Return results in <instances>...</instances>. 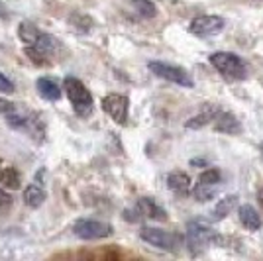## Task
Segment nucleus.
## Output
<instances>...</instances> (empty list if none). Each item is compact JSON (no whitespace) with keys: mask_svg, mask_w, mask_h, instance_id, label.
<instances>
[{"mask_svg":"<svg viewBox=\"0 0 263 261\" xmlns=\"http://www.w3.org/2000/svg\"><path fill=\"white\" fill-rule=\"evenodd\" d=\"M167 187L173 191V193H179V195H185L186 191L191 189V177L183 171H173L167 177Z\"/></svg>","mask_w":263,"mask_h":261,"instance_id":"nucleus-13","label":"nucleus"},{"mask_svg":"<svg viewBox=\"0 0 263 261\" xmlns=\"http://www.w3.org/2000/svg\"><path fill=\"white\" fill-rule=\"evenodd\" d=\"M149 67V71L157 75L159 79H165V81H169V83H175L179 87H186L191 88L195 83H193V79L191 75L186 73L185 69H181V67H175V65H169V63H161V61H149L147 63Z\"/></svg>","mask_w":263,"mask_h":261,"instance_id":"nucleus-6","label":"nucleus"},{"mask_svg":"<svg viewBox=\"0 0 263 261\" xmlns=\"http://www.w3.org/2000/svg\"><path fill=\"white\" fill-rule=\"evenodd\" d=\"M136 208L142 212V216H147V218H152V220H159V222L167 220V212H165L163 208L155 202L154 198L143 196V198H140V200H138Z\"/></svg>","mask_w":263,"mask_h":261,"instance_id":"nucleus-9","label":"nucleus"},{"mask_svg":"<svg viewBox=\"0 0 263 261\" xmlns=\"http://www.w3.org/2000/svg\"><path fill=\"white\" fill-rule=\"evenodd\" d=\"M257 200H259V204L263 207V189H259V193H257Z\"/></svg>","mask_w":263,"mask_h":261,"instance_id":"nucleus-31","label":"nucleus"},{"mask_svg":"<svg viewBox=\"0 0 263 261\" xmlns=\"http://www.w3.org/2000/svg\"><path fill=\"white\" fill-rule=\"evenodd\" d=\"M140 218H142V212H140L138 208H134V210H124V220H128V222H140Z\"/></svg>","mask_w":263,"mask_h":261,"instance_id":"nucleus-28","label":"nucleus"},{"mask_svg":"<svg viewBox=\"0 0 263 261\" xmlns=\"http://www.w3.org/2000/svg\"><path fill=\"white\" fill-rule=\"evenodd\" d=\"M10 112H14V102L0 98V114H10Z\"/></svg>","mask_w":263,"mask_h":261,"instance_id":"nucleus-29","label":"nucleus"},{"mask_svg":"<svg viewBox=\"0 0 263 261\" xmlns=\"http://www.w3.org/2000/svg\"><path fill=\"white\" fill-rule=\"evenodd\" d=\"M218 193V185H204V183H197L195 187V198L200 202H206L210 198H214V195Z\"/></svg>","mask_w":263,"mask_h":261,"instance_id":"nucleus-21","label":"nucleus"},{"mask_svg":"<svg viewBox=\"0 0 263 261\" xmlns=\"http://www.w3.org/2000/svg\"><path fill=\"white\" fill-rule=\"evenodd\" d=\"M210 63L214 65V69H218V73L222 77L230 79V81H241L246 79V65L236 53H228V51H216L210 55Z\"/></svg>","mask_w":263,"mask_h":261,"instance_id":"nucleus-2","label":"nucleus"},{"mask_svg":"<svg viewBox=\"0 0 263 261\" xmlns=\"http://www.w3.org/2000/svg\"><path fill=\"white\" fill-rule=\"evenodd\" d=\"M69 24L81 33H88L92 30V20L88 18L87 14H81V12H73V14L69 16Z\"/></svg>","mask_w":263,"mask_h":261,"instance_id":"nucleus-19","label":"nucleus"},{"mask_svg":"<svg viewBox=\"0 0 263 261\" xmlns=\"http://www.w3.org/2000/svg\"><path fill=\"white\" fill-rule=\"evenodd\" d=\"M12 202H14L12 196L8 195L4 189H0V212H6V210L12 207Z\"/></svg>","mask_w":263,"mask_h":261,"instance_id":"nucleus-27","label":"nucleus"},{"mask_svg":"<svg viewBox=\"0 0 263 261\" xmlns=\"http://www.w3.org/2000/svg\"><path fill=\"white\" fill-rule=\"evenodd\" d=\"M33 45H35L37 49L45 51L47 55H51L55 51V47H57V40H55L53 35H49V33H42V35L37 38V42H35Z\"/></svg>","mask_w":263,"mask_h":261,"instance_id":"nucleus-22","label":"nucleus"},{"mask_svg":"<svg viewBox=\"0 0 263 261\" xmlns=\"http://www.w3.org/2000/svg\"><path fill=\"white\" fill-rule=\"evenodd\" d=\"M63 88H65L67 98L75 110V114L79 118H88L92 114V108H95V100H92L90 90L79 81L77 77H65Z\"/></svg>","mask_w":263,"mask_h":261,"instance_id":"nucleus-1","label":"nucleus"},{"mask_svg":"<svg viewBox=\"0 0 263 261\" xmlns=\"http://www.w3.org/2000/svg\"><path fill=\"white\" fill-rule=\"evenodd\" d=\"M261 155H263V143H261Z\"/></svg>","mask_w":263,"mask_h":261,"instance_id":"nucleus-32","label":"nucleus"},{"mask_svg":"<svg viewBox=\"0 0 263 261\" xmlns=\"http://www.w3.org/2000/svg\"><path fill=\"white\" fill-rule=\"evenodd\" d=\"M216 239L214 230H210L209 226H204L198 220H191L186 224V244L193 253H198L200 250H204L209 244H212Z\"/></svg>","mask_w":263,"mask_h":261,"instance_id":"nucleus-5","label":"nucleus"},{"mask_svg":"<svg viewBox=\"0 0 263 261\" xmlns=\"http://www.w3.org/2000/svg\"><path fill=\"white\" fill-rule=\"evenodd\" d=\"M128 2L142 18H155V14H157V8L152 0H128Z\"/></svg>","mask_w":263,"mask_h":261,"instance_id":"nucleus-20","label":"nucleus"},{"mask_svg":"<svg viewBox=\"0 0 263 261\" xmlns=\"http://www.w3.org/2000/svg\"><path fill=\"white\" fill-rule=\"evenodd\" d=\"M102 108L108 114L110 118L118 124H126L128 120V108H130V102L124 95H106L102 98Z\"/></svg>","mask_w":263,"mask_h":261,"instance_id":"nucleus-7","label":"nucleus"},{"mask_svg":"<svg viewBox=\"0 0 263 261\" xmlns=\"http://www.w3.org/2000/svg\"><path fill=\"white\" fill-rule=\"evenodd\" d=\"M222 30H224V20L220 16H198L189 26V32L198 38H210Z\"/></svg>","mask_w":263,"mask_h":261,"instance_id":"nucleus-8","label":"nucleus"},{"mask_svg":"<svg viewBox=\"0 0 263 261\" xmlns=\"http://www.w3.org/2000/svg\"><path fill=\"white\" fill-rule=\"evenodd\" d=\"M18 35H20V40H22L24 44L33 45L35 42H37V38L42 35V32H40V30H37L33 24L22 22L20 26H18Z\"/></svg>","mask_w":263,"mask_h":261,"instance_id":"nucleus-18","label":"nucleus"},{"mask_svg":"<svg viewBox=\"0 0 263 261\" xmlns=\"http://www.w3.org/2000/svg\"><path fill=\"white\" fill-rule=\"evenodd\" d=\"M35 88L42 95V98L49 100V102H55V100L61 98V88H59V85L55 81H51V79H47V77H40L35 81Z\"/></svg>","mask_w":263,"mask_h":261,"instance_id":"nucleus-11","label":"nucleus"},{"mask_svg":"<svg viewBox=\"0 0 263 261\" xmlns=\"http://www.w3.org/2000/svg\"><path fill=\"white\" fill-rule=\"evenodd\" d=\"M222 175H220L218 169H206L202 171L200 177H198V183H204V185H218Z\"/></svg>","mask_w":263,"mask_h":261,"instance_id":"nucleus-24","label":"nucleus"},{"mask_svg":"<svg viewBox=\"0 0 263 261\" xmlns=\"http://www.w3.org/2000/svg\"><path fill=\"white\" fill-rule=\"evenodd\" d=\"M0 18L2 20H8L10 18V12H8V8H6V4L0 0Z\"/></svg>","mask_w":263,"mask_h":261,"instance_id":"nucleus-30","label":"nucleus"},{"mask_svg":"<svg viewBox=\"0 0 263 261\" xmlns=\"http://www.w3.org/2000/svg\"><path fill=\"white\" fill-rule=\"evenodd\" d=\"M26 55L30 57V61L32 63H35V65H45V63H49V55L45 53V51H42V49H37L35 45H28L26 47Z\"/></svg>","mask_w":263,"mask_h":261,"instance_id":"nucleus-23","label":"nucleus"},{"mask_svg":"<svg viewBox=\"0 0 263 261\" xmlns=\"http://www.w3.org/2000/svg\"><path fill=\"white\" fill-rule=\"evenodd\" d=\"M216 114H218V110L216 108H206L202 110L200 114H197V116H193V118L186 122V128L189 130H197V128H202V126H206V124H210L212 120L216 118Z\"/></svg>","mask_w":263,"mask_h":261,"instance_id":"nucleus-16","label":"nucleus"},{"mask_svg":"<svg viewBox=\"0 0 263 261\" xmlns=\"http://www.w3.org/2000/svg\"><path fill=\"white\" fill-rule=\"evenodd\" d=\"M214 130L224 132V134H238L241 130L238 118L230 112H218L214 118Z\"/></svg>","mask_w":263,"mask_h":261,"instance_id":"nucleus-10","label":"nucleus"},{"mask_svg":"<svg viewBox=\"0 0 263 261\" xmlns=\"http://www.w3.org/2000/svg\"><path fill=\"white\" fill-rule=\"evenodd\" d=\"M238 216H240V222L248 230L255 232V230L261 228V218H259V214H257V210H255L253 207H250V204H243V207H240V210H238Z\"/></svg>","mask_w":263,"mask_h":261,"instance_id":"nucleus-12","label":"nucleus"},{"mask_svg":"<svg viewBox=\"0 0 263 261\" xmlns=\"http://www.w3.org/2000/svg\"><path fill=\"white\" fill-rule=\"evenodd\" d=\"M16 88H14V83H12L8 77L4 73H0V92H6V95H12Z\"/></svg>","mask_w":263,"mask_h":261,"instance_id":"nucleus-26","label":"nucleus"},{"mask_svg":"<svg viewBox=\"0 0 263 261\" xmlns=\"http://www.w3.org/2000/svg\"><path fill=\"white\" fill-rule=\"evenodd\" d=\"M73 234L81 239H104L114 234V228L110 226L108 222L81 218L73 224Z\"/></svg>","mask_w":263,"mask_h":261,"instance_id":"nucleus-4","label":"nucleus"},{"mask_svg":"<svg viewBox=\"0 0 263 261\" xmlns=\"http://www.w3.org/2000/svg\"><path fill=\"white\" fill-rule=\"evenodd\" d=\"M6 122H8V126L12 128H16V130H22L28 126V120L24 118V116H16V114H6Z\"/></svg>","mask_w":263,"mask_h":261,"instance_id":"nucleus-25","label":"nucleus"},{"mask_svg":"<svg viewBox=\"0 0 263 261\" xmlns=\"http://www.w3.org/2000/svg\"><path fill=\"white\" fill-rule=\"evenodd\" d=\"M140 238L149 244V246H155L159 250H167V251H177L179 246L183 244V238L179 234H173V232H167V230H159V228H142L140 230Z\"/></svg>","mask_w":263,"mask_h":261,"instance_id":"nucleus-3","label":"nucleus"},{"mask_svg":"<svg viewBox=\"0 0 263 261\" xmlns=\"http://www.w3.org/2000/svg\"><path fill=\"white\" fill-rule=\"evenodd\" d=\"M0 185L10 189V191L20 189V173H18L14 167H4V169L0 171Z\"/></svg>","mask_w":263,"mask_h":261,"instance_id":"nucleus-17","label":"nucleus"},{"mask_svg":"<svg viewBox=\"0 0 263 261\" xmlns=\"http://www.w3.org/2000/svg\"><path fill=\"white\" fill-rule=\"evenodd\" d=\"M24 202L30 208H40L45 202V191L42 185H28L24 189Z\"/></svg>","mask_w":263,"mask_h":261,"instance_id":"nucleus-14","label":"nucleus"},{"mask_svg":"<svg viewBox=\"0 0 263 261\" xmlns=\"http://www.w3.org/2000/svg\"><path fill=\"white\" fill-rule=\"evenodd\" d=\"M238 204V196L236 195H230L226 196V198H220L218 204L214 207L212 210V220H224V218L228 216L232 212V208Z\"/></svg>","mask_w":263,"mask_h":261,"instance_id":"nucleus-15","label":"nucleus"}]
</instances>
